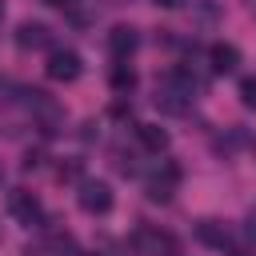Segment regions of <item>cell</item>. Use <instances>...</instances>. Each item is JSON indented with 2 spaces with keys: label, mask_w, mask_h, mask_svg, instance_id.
<instances>
[{
  "label": "cell",
  "mask_w": 256,
  "mask_h": 256,
  "mask_svg": "<svg viewBox=\"0 0 256 256\" xmlns=\"http://www.w3.org/2000/svg\"><path fill=\"white\" fill-rule=\"evenodd\" d=\"M176 180H180V168L172 164V160H164L148 180H144V192H148V200H160V204H168L172 200V192H176Z\"/></svg>",
  "instance_id": "6da1fadb"
},
{
  "label": "cell",
  "mask_w": 256,
  "mask_h": 256,
  "mask_svg": "<svg viewBox=\"0 0 256 256\" xmlns=\"http://www.w3.org/2000/svg\"><path fill=\"white\" fill-rule=\"evenodd\" d=\"M8 208H12V216H16L20 224H28V228H40V224H44V204H40L32 192H24V188H16V192L8 196Z\"/></svg>",
  "instance_id": "7a4b0ae2"
},
{
  "label": "cell",
  "mask_w": 256,
  "mask_h": 256,
  "mask_svg": "<svg viewBox=\"0 0 256 256\" xmlns=\"http://www.w3.org/2000/svg\"><path fill=\"white\" fill-rule=\"evenodd\" d=\"M44 72H48L52 80H64V84H72V80L80 76V56H76L72 48H52V52H48V64H44Z\"/></svg>",
  "instance_id": "3957f363"
},
{
  "label": "cell",
  "mask_w": 256,
  "mask_h": 256,
  "mask_svg": "<svg viewBox=\"0 0 256 256\" xmlns=\"http://www.w3.org/2000/svg\"><path fill=\"white\" fill-rule=\"evenodd\" d=\"M80 208L92 212V216H104L112 208V188L104 180H84L80 184Z\"/></svg>",
  "instance_id": "277c9868"
},
{
  "label": "cell",
  "mask_w": 256,
  "mask_h": 256,
  "mask_svg": "<svg viewBox=\"0 0 256 256\" xmlns=\"http://www.w3.org/2000/svg\"><path fill=\"white\" fill-rule=\"evenodd\" d=\"M136 44H140V36H136V28H128V24H116V28L108 32V52H112L116 60H128V56L136 52Z\"/></svg>",
  "instance_id": "5b68a950"
},
{
  "label": "cell",
  "mask_w": 256,
  "mask_h": 256,
  "mask_svg": "<svg viewBox=\"0 0 256 256\" xmlns=\"http://www.w3.org/2000/svg\"><path fill=\"white\" fill-rule=\"evenodd\" d=\"M16 44H20V48H48V44H52V32H48L44 24L28 20V24H20V32H16Z\"/></svg>",
  "instance_id": "8992f818"
},
{
  "label": "cell",
  "mask_w": 256,
  "mask_h": 256,
  "mask_svg": "<svg viewBox=\"0 0 256 256\" xmlns=\"http://www.w3.org/2000/svg\"><path fill=\"white\" fill-rule=\"evenodd\" d=\"M208 60H212V72H236L240 52H236V44H212L208 48Z\"/></svg>",
  "instance_id": "52a82bcc"
},
{
  "label": "cell",
  "mask_w": 256,
  "mask_h": 256,
  "mask_svg": "<svg viewBox=\"0 0 256 256\" xmlns=\"http://www.w3.org/2000/svg\"><path fill=\"white\" fill-rule=\"evenodd\" d=\"M136 140L148 148V152H164L168 148V132L160 124H136Z\"/></svg>",
  "instance_id": "ba28073f"
},
{
  "label": "cell",
  "mask_w": 256,
  "mask_h": 256,
  "mask_svg": "<svg viewBox=\"0 0 256 256\" xmlns=\"http://www.w3.org/2000/svg\"><path fill=\"white\" fill-rule=\"evenodd\" d=\"M108 80H112V88H116V92H132V88H136V72H132V64H124V60H116V64H112Z\"/></svg>",
  "instance_id": "9c48e42d"
},
{
  "label": "cell",
  "mask_w": 256,
  "mask_h": 256,
  "mask_svg": "<svg viewBox=\"0 0 256 256\" xmlns=\"http://www.w3.org/2000/svg\"><path fill=\"white\" fill-rule=\"evenodd\" d=\"M196 236H200V240H208V244H220V248L228 244V232H224V228H220L216 220H200V228H196Z\"/></svg>",
  "instance_id": "30bf717a"
},
{
  "label": "cell",
  "mask_w": 256,
  "mask_h": 256,
  "mask_svg": "<svg viewBox=\"0 0 256 256\" xmlns=\"http://www.w3.org/2000/svg\"><path fill=\"white\" fill-rule=\"evenodd\" d=\"M240 100H244V108H256V76L240 80Z\"/></svg>",
  "instance_id": "8fae6325"
},
{
  "label": "cell",
  "mask_w": 256,
  "mask_h": 256,
  "mask_svg": "<svg viewBox=\"0 0 256 256\" xmlns=\"http://www.w3.org/2000/svg\"><path fill=\"white\" fill-rule=\"evenodd\" d=\"M152 4H160V8H180L184 0H152Z\"/></svg>",
  "instance_id": "7c38bea8"
},
{
  "label": "cell",
  "mask_w": 256,
  "mask_h": 256,
  "mask_svg": "<svg viewBox=\"0 0 256 256\" xmlns=\"http://www.w3.org/2000/svg\"><path fill=\"white\" fill-rule=\"evenodd\" d=\"M40 4H48V8H68L72 0H40Z\"/></svg>",
  "instance_id": "4fadbf2b"
},
{
  "label": "cell",
  "mask_w": 256,
  "mask_h": 256,
  "mask_svg": "<svg viewBox=\"0 0 256 256\" xmlns=\"http://www.w3.org/2000/svg\"><path fill=\"white\" fill-rule=\"evenodd\" d=\"M0 16H4V0H0Z\"/></svg>",
  "instance_id": "5bb4252c"
},
{
  "label": "cell",
  "mask_w": 256,
  "mask_h": 256,
  "mask_svg": "<svg viewBox=\"0 0 256 256\" xmlns=\"http://www.w3.org/2000/svg\"><path fill=\"white\" fill-rule=\"evenodd\" d=\"M0 176H4V172H0Z\"/></svg>",
  "instance_id": "9a60e30c"
}]
</instances>
